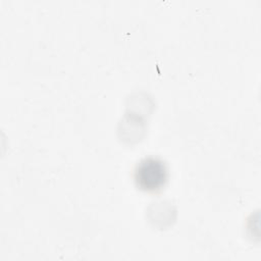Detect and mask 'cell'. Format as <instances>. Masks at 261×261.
Listing matches in <instances>:
<instances>
[{"label":"cell","mask_w":261,"mask_h":261,"mask_svg":"<svg viewBox=\"0 0 261 261\" xmlns=\"http://www.w3.org/2000/svg\"><path fill=\"white\" fill-rule=\"evenodd\" d=\"M168 179V168L163 159L157 156L142 158L135 166L134 180L138 189L155 193L166 185Z\"/></svg>","instance_id":"cell-1"}]
</instances>
